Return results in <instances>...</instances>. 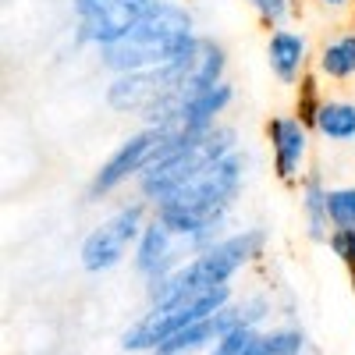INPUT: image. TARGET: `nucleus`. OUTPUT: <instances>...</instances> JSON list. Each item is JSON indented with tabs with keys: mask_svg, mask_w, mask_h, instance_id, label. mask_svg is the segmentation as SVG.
I'll return each instance as SVG.
<instances>
[{
	"mask_svg": "<svg viewBox=\"0 0 355 355\" xmlns=\"http://www.w3.org/2000/svg\"><path fill=\"white\" fill-rule=\"evenodd\" d=\"M234 327H245L242 302H231V306H224L220 313L192 323V327H185V331H178L171 341H164V345H160L157 352H150V355H192V352H199V348H206V345H217V341H220L224 334H231Z\"/></svg>",
	"mask_w": 355,
	"mask_h": 355,
	"instance_id": "nucleus-9",
	"label": "nucleus"
},
{
	"mask_svg": "<svg viewBox=\"0 0 355 355\" xmlns=\"http://www.w3.org/2000/svg\"><path fill=\"white\" fill-rule=\"evenodd\" d=\"M316 132L331 142L355 139V103L352 100H323L316 114Z\"/></svg>",
	"mask_w": 355,
	"mask_h": 355,
	"instance_id": "nucleus-14",
	"label": "nucleus"
},
{
	"mask_svg": "<svg viewBox=\"0 0 355 355\" xmlns=\"http://www.w3.org/2000/svg\"><path fill=\"white\" fill-rule=\"evenodd\" d=\"M302 348H306V338L299 327H277L259 338L252 355H302Z\"/></svg>",
	"mask_w": 355,
	"mask_h": 355,
	"instance_id": "nucleus-15",
	"label": "nucleus"
},
{
	"mask_svg": "<svg viewBox=\"0 0 355 355\" xmlns=\"http://www.w3.org/2000/svg\"><path fill=\"white\" fill-rule=\"evenodd\" d=\"M266 61H270V71L284 82V85H295L302 82L306 75V40L291 28H277L266 43Z\"/></svg>",
	"mask_w": 355,
	"mask_h": 355,
	"instance_id": "nucleus-11",
	"label": "nucleus"
},
{
	"mask_svg": "<svg viewBox=\"0 0 355 355\" xmlns=\"http://www.w3.org/2000/svg\"><path fill=\"white\" fill-rule=\"evenodd\" d=\"M224 306H231V284L199 288V291L185 295V299H178L171 306H160V309H150L142 320H135L121 334V348L125 352H157L178 331H185V327H192V323L220 313Z\"/></svg>",
	"mask_w": 355,
	"mask_h": 355,
	"instance_id": "nucleus-4",
	"label": "nucleus"
},
{
	"mask_svg": "<svg viewBox=\"0 0 355 355\" xmlns=\"http://www.w3.org/2000/svg\"><path fill=\"white\" fill-rule=\"evenodd\" d=\"M323 100H320V85H316V75L306 71L302 82H299V103H295V117L306 125V128H316V114H320Z\"/></svg>",
	"mask_w": 355,
	"mask_h": 355,
	"instance_id": "nucleus-16",
	"label": "nucleus"
},
{
	"mask_svg": "<svg viewBox=\"0 0 355 355\" xmlns=\"http://www.w3.org/2000/svg\"><path fill=\"white\" fill-rule=\"evenodd\" d=\"M266 135L274 142V171L284 185H291L302 171L306 146H309V128L291 114H277L266 121Z\"/></svg>",
	"mask_w": 355,
	"mask_h": 355,
	"instance_id": "nucleus-10",
	"label": "nucleus"
},
{
	"mask_svg": "<svg viewBox=\"0 0 355 355\" xmlns=\"http://www.w3.org/2000/svg\"><path fill=\"white\" fill-rule=\"evenodd\" d=\"M320 4H323V8H345L348 0H320Z\"/></svg>",
	"mask_w": 355,
	"mask_h": 355,
	"instance_id": "nucleus-20",
	"label": "nucleus"
},
{
	"mask_svg": "<svg viewBox=\"0 0 355 355\" xmlns=\"http://www.w3.org/2000/svg\"><path fill=\"white\" fill-rule=\"evenodd\" d=\"M153 0H107L96 11H89L78 18V40L82 43H96L100 50L103 46H114L117 40H125L132 28L146 18Z\"/></svg>",
	"mask_w": 355,
	"mask_h": 355,
	"instance_id": "nucleus-8",
	"label": "nucleus"
},
{
	"mask_svg": "<svg viewBox=\"0 0 355 355\" xmlns=\"http://www.w3.org/2000/svg\"><path fill=\"white\" fill-rule=\"evenodd\" d=\"M327 245H331V252L348 266V270H355V227H334Z\"/></svg>",
	"mask_w": 355,
	"mask_h": 355,
	"instance_id": "nucleus-19",
	"label": "nucleus"
},
{
	"mask_svg": "<svg viewBox=\"0 0 355 355\" xmlns=\"http://www.w3.org/2000/svg\"><path fill=\"white\" fill-rule=\"evenodd\" d=\"M302 210H306V227L313 242H331V217H327V189H323L320 171H309L302 178Z\"/></svg>",
	"mask_w": 355,
	"mask_h": 355,
	"instance_id": "nucleus-12",
	"label": "nucleus"
},
{
	"mask_svg": "<svg viewBox=\"0 0 355 355\" xmlns=\"http://www.w3.org/2000/svg\"><path fill=\"white\" fill-rule=\"evenodd\" d=\"M320 71L334 78V82H348L355 75V28H348V33L334 36L331 43H323L320 50Z\"/></svg>",
	"mask_w": 355,
	"mask_h": 355,
	"instance_id": "nucleus-13",
	"label": "nucleus"
},
{
	"mask_svg": "<svg viewBox=\"0 0 355 355\" xmlns=\"http://www.w3.org/2000/svg\"><path fill=\"white\" fill-rule=\"evenodd\" d=\"M167 146V135L164 128H150L146 125L142 132H135L128 142H121V150H117L93 178V185H89V199L96 196H107L110 189H117L121 182H128V178H139L146 167H150Z\"/></svg>",
	"mask_w": 355,
	"mask_h": 355,
	"instance_id": "nucleus-6",
	"label": "nucleus"
},
{
	"mask_svg": "<svg viewBox=\"0 0 355 355\" xmlns=\"http://www.w3.org/2000/svg\"><path fill=\"white\" fill-rule=\"evenodd\" d=\"M146 202H128L121 206L114 217H107L100 227H93L82 242V266L89 274H100V270H110L125 259L128 245H139L142 231H146Z\"/></svg>",
	"mask_w": 355,
	"mask_h": 355,
	"instance_id": "nucleus-5",
	"label": "nucleus"
},
{
	"mask_svg": "<svg viewBox=\"0 0 355 355\" xmlns=\"http://www.w3.org/2000/svg\"><path fill=\"white\" fill-rule=\"evenodd\" d=\"M227 153H234V128L231 125H214L199 139L171 142V146H164V153L139 174V192L150 202H160L164 196L182 189L199 171L224 160Z\"/></svg>",
	"mask_w": 355,
	"mask_h": 355,
	"instance_id": "nucleus-3",
	"label": "nucleus"
},
{
	"mask_svg": "<svg viewBox=\"0 0 355 355\" xmlns=\"http://www.w3.org/2000/svg\"><path fill=\"white\" fill-rule=\"evenodd\" d=\"M199 36L192 33V15L182 4L171 0H153L146 18L132 28L125 40H117L114 46H103V68L117 75H132V71H150L164 68L189 57L196 50Z\"/></svg>",
	"mask_w": 355,
	"mask_h": 355,
	"instance_id": "nucleus-1",
	"label": "nucleus"
},
{
	"mask_svg": "<svg viewBox=\"0 0 355 355\" xmlns=\"http://www.w3.org/2000/svg\"><path fill=\"white\" fill-rule=\"evenodd\" d=\"M327 217L334 227H355V189H331L327 192Z\"/></svg>",
	"mask_w": 355,
	"mask_h": 355,
	"instance_id": "nucleus-18",
	"label": "nucleus"
},
{
	"mask_svg": "<svg viewBox=\"0 0 355 355\" xmlns=\"http://www.w3.org/2000/svg\"><path fill=\"white\" fill-rule=\"evenodd\" d=\"M263 331L259 327H234L231 334H224L210 355H252V348L259 345Z\"/></svg>",
	"mask_w": 355,
	"mask_h": 355,
	"instance_id": "nucleus-17",
	"label": "nucleus"
},
{
	"mask_svg": "<svg viewBox=\"0 0 355 355\" xmlns=\"http://www.w3.org/2000/svg\"><path fill=\"white\" fill-rule=\"evenodd\" d=\"M266 245V234L259 227H249V231H239L231 239H220L217 245H210L206 252L192 256L185 266L157 284L146 288V299H150V309H160V306H171L185 295L199 291V288H214V284H227L234 274L242 270L245 263H252Z\"/></svg>",
	"mask_w": 355,
	"mask_h": 355,
	"instance_id": "nucleus-2",
	"label": "nucleus"
},
{
	"mask_svg": "<svg viewBox=\"0 0 355 355\" xmlns=\"http://www.w3.org/2000/svg\"><path fill=\"white\" fill-rule=\"evenodd\" d=\"M185 252H192L189 242H182L167 224H160V220L153 217L150 224H146L139 245H135V270L146 277V288H150V284L171 277L178 266H185V263H189ZM192 256H196V252H192Z\"/></svg>",
	"mask_w": 355,
	"mask_h": 355,
	"instance_id": "nucleus-7",
	"label": "nucleus"
},
{
	"mask_svg": "<svg viewBox=\"0 0 355 355\" xmlns=\"http://www.w3.org/2000/svg\"><path fill=\"white\" fill-rule=\"evenodd\" d=\"M348 274H352V291H355V270H348Z\"/></svg>",
	"mask_w": 355,
	"mask_h": 355,
	"instance_id": "nucleus-21",
	"label": "nucleus"
}]
</instances>
